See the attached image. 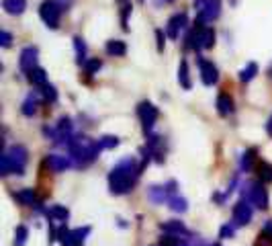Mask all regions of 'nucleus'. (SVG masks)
<instances>
[{
  "label": "nucleus",
  "instance_id": "1",
  "mask_svg": "<svg viewBox=\"0 0 272 246\" xmlns=\"http://www.w3.org/2000/svg\"><path fill=\"white\" fill-rule=\"evenodd\" d=\"M139 174H141V170L135 164V160L123 158L121 162L115 164V168L111 172H108V189H111L113 195H127L133 191Z\"/></svg>",
  "mask_w": 272,
  "mask_h": 246
},
{
  "label": "nucleus",
  "instance_id": "2",
  "mask_svg": "<svg viewBox=\"0 0 272 246\" xmlns=\"http://www.w3.org/2000/svg\"><path fill=\"white\" fill-rule=\"evenodd\" d=\"M100 150H102V148H100L98 139L94 142L92 137L82 135V133L74 135V137H72V142H70V146H68L70 158L74 160V164H76V166H88L90 162H94V160L98 158Z\"/></svg>",
  "mask_w": 272,
  "mask_h": 246
},
{
  "label": "nucleus",
  "instance_id": "3",
  "mask_svg": "<svg viewBox=\"0 0 272 246\" xmlns=\"http://www.w3.org/2000/svg\"><path fill=\"white\" fill-rule=\"evenodd\" d=\"M3 177L7 174H25V168H27V160H29V152L27 148L21 146V144H15L11 146L7 152H3Z\"/></svg>",
  "mask_w": 272,
  "mask_h": 246
},
{
  "label": "nucleus",
  "instance_id": "4",
  "mask_svg": "<svg viewBox=\"0 0 272 246\" xmlns=\"http://www.w3.org/2000/svg\"><path fill=\"white\" fill-rule=\"evenodd\" d=\"M242 199L250 201L258 209H268V191H266L264 183H260V181H252V183L244 185Z\"/></svg>",
  "mask_w": 272,
  "mask_h": 246
},
{
  "label": "nucleus",
  "instance_id": "5",
  "mask_svg": "<svg viewBox=\"0 0 272 246\" xmlns=\"http://www.w3.org/2000/svg\"><path fill=\"white\" fill-rule=\"evenodd\" d=\"M88 234H90L88 226L76 228V230H68L66 224H62L60 232H58V240L62 242V246H84V240H86Z\"/></svg>",
  "mask_w": 272,
  "mask_h": 246
},
{
  "label": "nucleus",
  "instance_id": "6",
  "mask_svg": "<svg viewBox=\"0 0 272 246\" xmlns=\"http://www.w3.org/2000/svg\"><path fill=\"white\" fill-rule=\"evenodd\" d=\"M39 17L41 21L49 27V29H58L60 27V17H62V9L56 0H43L39 7Z\"/></svg>",
  "mask_w": 272,
  "mask_h": 246
},
{
  "label": "nucleus",
  "instance_id": "7",
  "mask_svg": "<svg viewBox=\"0 0 272 246\" xmlns=\"http://www.w3.org/2000/svg\"><path fill=\"white\" fill-rule=\"evenodd\" d=\"M195 7H197V13L203 23H211L215 21L217 17L221 15V0H195Z\"/></svg>",
  "mask_w": 272,
  "mask_h": 246
},
{
  "label": "nucleus",
  "instance_id": "8",
  "mask_svg": "<svg viewBox=\"0 0 272 246\" xmlns=\"http://www.w3.org/2000/svg\"><path fill=\"white\" fill-rule=\"evenodd\" d=\"M137 115H139V121H141L143 131L149 135V133H151V127L156 125L158 115H160L158 107H156L153 103H149V101H141V103L137 105Z\"/></svg>",
  "mask_w": 272,
  "mask_h": 246
},
{
  "label": "nucleus",
  "instance_id": "9",
  "mask_svg": "<svg viewBox=\"0 0 272 246\" xmlns=\"http://www.w3.org/2000/svg\"><path fill=\"white\" fill-rule=\"evenodd\" d=\"M205 33H207V25L201 19H197L192 31L186 35L184 47L186 49H195V52H199V49H205Z\"/></svg>",
  "mask_w": 272,
  "mask_h": 246
},
{
  "label": "nucleus",
  "instance_id": "10",
  "mask_svg": "<svg viewBox=\"0 0 272 246\" xmlns=\"http://www.w3.org/2000/svg\"><path fill=\"white\" fill-rule=\"evenodd\" d=\"M37 60H39V49H37L35 45H29V47H25L23 52H21L19 68H21L25 74H29L31 70L39 68V66H37Z\"/></svg>",
  "mask_w": 272,
  "mask_h": 246
},
{
  "label": "nucleus",
  "instance_id": "11",
  "mask_svg": "<svg viewBox=\"0 0 272 246\" xmlns=\"http://www.w3.org/2000/svg\"><path fill=\"white\" fill-rule=\"evenodd\" d=\"M199 70H201V80L205 86H213L219 80V70H217V66L205 58H199Z\"/></svg>",
  "mask_w": 272,
  "mask_h": 246
},
{
  "label": "nucleus",
  "instance_id": "12",
  "mask_svg": "<svg viewBox=\"0 0 272 246\" xmlns=\"http://www.w3.org/2000/svg\"><path fill=\"white\" fill-rule=\"evenodd\" d=\"M252 222V203L242 199L234 205V226H248Z\"/></svg>",
  "mask_w": 272,
  "mask_h": 246
},
{
  "label": "nucleus",
  "instance_id": "13",
  "mask_svg": "<svg viewBox=\"0 0 272 246\" xmlns=\"http://www.w3.org/2000/svg\"><path fill=\"white\" fill-rule=\"evenodd\" d=\"M41 166H43V168H49L51 172H64V170H68V168L72 166V160H70V156L49 154V156H45V160H43Z\"/></svg>",
  "mask_w": 272,
  "mask_h": 246
},
{
  "label": "nucleus",
  "instance_id": "14",
  "mask_svg": "<svg viewBox=\"0 0 272 246\" xmlns=\"http://www.w3.org/2000/svg\"><path fill=\"white\" fill-rule=\"evenodd\" d=\"M186 25H188V15H186V13H178V15L170 17L168 27H166V35H168L170 39H178L180 33L186 29Z\"/></svg>",
  "mask_w": 272,
  "mask_h": 246
},
{
  "label": "nucleus",
  "instance_id": "15",
  "mask_svg": "<svg viewBox=\"0 0 272 246\" xmlns=\"http://www.w3.org/2000/svg\"><path fill=\"white\" fill-rule=\"evenodd\" d=\"M147 150L151 154V158L156 162H164V152H166V146H164V137H160V135H153L149 133L147 135Z\"/></svg>",
  "mask_w": 272,
  "mask_h": 246
},
{
  "label": "nucleus",
  "instance_id": "16",
  "mask_svg": "<svg viewBox=\"0 0 272 246\" xmlns=\"http://www.w3.org/2000/svg\"><path fill=\"white\" fill-rule=\"evenodd\" d=\"M256 164H258V150L256 148H248V150L242 154V158H240V168L244 172H250V170L256 168Z\"/></svg>",
  "mask_w": 272,
  "mask_h": 246
},
{
  "label": "nucleus",
  "instance_id": "17",
  "mask_svg": "<svg viewBox=\"0 0 272 246\" xmlns=\"http://www.w3.org/2000/svg\"><path fill=\"white\" fill-rule=\"evenodd\" d=\"M162 228V232L164 234H172V236H188V230H186V226L180 222V220H168V222H164L160 226Z\"/></svg>",
  "mask_w": 272,
  "mask_h": 246
},
{
  "label": "nucleus",
  "instance_id": "18",
  "mask_svg": "<svg viewBox=\"0 0 272 246\" xmlns=\"http://www.w3.org/2000/svg\"><path fill=\"white\" fill-rule=\"evenodd\" d=\"M147 195H149V201L153 205H162L164 201H168V191H166V185H151L147 189Z\"/></svg>",
  "mask_w": 272,
  "mask_h": 246
},
{
  "label": "nucleus",
  "instance_id": "19",
  "mask_svg": "<svg viewBox=\"0 0 272 246\" xmlns=\"http://www.w3.org/2000/svg\"><path fill=\"white\" fill-rule=\"evenodd\" d=\"M217 113L221 117H227L234 113V98L227 94V92H221L217 96Z\"/></svg>",
  "mask_w": 272,
  "mask_h": 246
},
{
  "label": "nucleus",
  "instance_id": "20",
  "mask_svg": "<svg viewBox=\"0 0 272 246\" xmlns=\"http://www.w3.org/2000/svg\"><path fill=\"white\" fill-rule=\"evenodd\" d=\"M256 174H258V181L260 183H272V164L270 162H264V160H258L256 164Z\"/></svg>",
  "mask_w": 272,
  "mask_h": 246
},
{
  "label": "nucleus",
  "instance_id": "21",
  "mask_svg": "<svg viewBox=\"0 0 272 246\" xmlns=\"http://www.w3.org/2000/svg\"><path fill=\"white\" fill-rule=\"evenodd\" d=\"M104 49H106V54H108V56L121 58V56H125V52H127V45H125V41L111 39V41H108V43L104 45Z\"/></svg>",
  "mask_w": 272,
  "mask_h": 246
},
{
  "label": "nucleus",
  "instance_id": "22",
  "mask_svg": "<svg viewBox=\"0 0 272 246\" xmlns=\"http://www.w3.org/2000/svg\"><path fill=\"white\" fill-rule=\"evenodd\" d=\"M15 199L21 203V205H37V197H35V191L33 189H21L19 193H15L13 195Z\"/></svg>",
  "mask_w": 272,
  "mask_h": 246
},
{
  "label": "nucleus",
  "instance_id": "23",
  "mask_svg": "<svg viewBox=\"0 0 272 246\" xmlns=\"http://www.w3.org/2000/svg\"><path fill=\"white\" fill-rule=\"evenodd\" d=\"M45 216H47L49 220H56V222L66 224V220L70 218V212H68L64 205H53V207H49V209L45 212Z\"/></svg>",
  "mask_w": 272,
  "mask_h": 246
},
{
  "label": "nucleus",
  "instance_id": "24",
  "mask_svg": "<svg viewBox=\"0 0 272 246\" xmlns=\"http://www.w3.org/2000/svg\"><path fill=\"white\" fill-rule=\"evenodd\" d=\"M3 7L9 15H23L27 9V3L25 0H3Z\"/></svg>",
  "mask_w": 272,
  "mask_h": 246
},
{
  "label": "nucleus",
  "instance_id": "25",
  "mask_svg": "<svg viewBox=\"0 0 272 246\" xmlns=\"http://www.w3.org/2000/svg\"><path fill=\"white\" fill-rule=\"evenodd\" d=\"M39 94H41L43 103H56L58 101V90H56V86H51L49 82L39 86Z\"/></svg>",
  "mask_w": 272,
  "mask_h": 246
},
{
  "label": "nucleus",
  "instance_id": "26",
  "mask_svg": "<svg viewBox=\"0 0 272 246\" xmlns=\"http://www.w3.org/2000/svg\"><path fill=\"white\" fill-rule=\"evenodd\" d=\"M74 49H76V62L80 64V66H84L86 62H88V58H86V43H84V39L82 37H74Z\"/></svg>",
  "mask_w": 272,
  "mask_h": 246
},
{
  "label": "nucleus",
  "instance_id": "27",
  "mask_svg": "<svg viewBox=\"0 0 272 246\" xmlns=\"http://www.w3.org/2000/svg\"><path fill=\"white\" fill-rule=\"evenodd\" d=\"M158 246H188V238H180V236L164 234V236L160 238Z\"/></svg>",
  "mask_w": 272,
  "mask_h": 246
},
{
  "label": "nucleus",
  "instance_id": "28",
  "mask_svg": "<svg viewBox=\"0 0 272 246\" xmlns=\"http://www.w3.org/2000/svg\"><path fill=\"white\" fill-rule=\"evenodd\" d=\"M27 78H29V82L33 84V86H43V84H47V72L43 70V68H35V70H31L29 74H27Z\"/></svg>",
  "mask_w": 272,
  "mask_h": 246
},
{
  "label": "nucleus",
  "instance_id": "29",
  "mask_svg": "<svg viewBox=\"0 0 272 246\" xmlns=\"http://www.w3.org/2000/svg\"><path fill=\"white\" fill-rule=\"evenodd\" d=\"M178 82L184 90H190L192 88V80H190V74H188V64L182 60L180 62V68H178Z\"/></svg>",
  "mask_w": 272,
  "mask_h": 246
},
{
  "label": "nucleus",
  "instance_id": "30",
  "mask_svg": "<svg viewBox=\"0 0 272 246\" xmlns=\"http://www.w3.org/2000/svg\"><path fill=\"white\" fill-rule=\"evenodd\" d=\"M168 203H170V209H172V212H178V214H182V212H186V209H188L186 199H184V197H180V195L170 197Z\"/></svg>",
  "mask_w": 272,
  "mask_h": 246
},
{
  "label": "nucleus",
  "instance_id": "31",
  "mask_svg": "<svg viewBox=\"0 0 272 246\" xmlns=\"http://www.w3.org/2000/svg\"><path fill=\"white\" fill-rule=\"evenodd\" d=\"M35 111H37V98H35V94H31V96H27L25 101H23L21 113L27 115V117H31V115H35Z\"/></svg>",
  "mask_w": 272,
  "mask_h": 246
},
{
  "label": "nucleus",
  "instance_id": "32",
  "mask_svg": "<svg viewBox=\"0 0 272 246\" xmlns=\"http://www.w3.org/2000/svg\"><path fill=\"white\" fill-rule=\"evenodd\" d=\"M256 74H258V64H256V62H250L244 70H240V80H242V82H250Z\"/></svg>",
  "mask_w": 272,
  "mask_h": 246
},
{
  "label": "nucleus",
  "instance_id": "33",
  "mask_svg": "<svg viewBox=\"0 0 272 246\" xmlns=\"http://www.w3.org/2000/svg\"><path fill=\"white\" fill-rule=\"evenodd\" d=\"M98 144H100L102 150H113V148L119 146V137H117V135H102V137L98 139Z\"/></svg>",
  "mask_w": 272,
  "mask_h": 246
},
{
  "label": "nucleus",
  "instance_id": "34",
  "mask_svg": "<svg viewBox=\"0 0 272 246\" xmlns=\"http://www.w3.org/2000/svg\"><path fill=\"white\" fill-rule=\"evenodd\" d=\"M82 68H84V72H86V74H96V72L102 68V62H100L98 58H90V60H88Z\"/></svg>",
  "mask_w": 272,
  "mask_h": 246
},
{
  "label": "nucleus",
  "instance_id": "35",
  "mask_svg": "<svg viewBox=\"0 0 272 246\" xmlns=\"http://www.w3.org/2000/svg\"><path fill=\"white\" fill-rule=\"evenodd\" d=\"M27 238H29V230L25 226H19L17 228V236H15V246H25Z\"/></svg>",
  "mask_w": 272,
  "mask_h": 246
},
{
  "label": "nucleus",
  "instance_id": "36",
  "mask_svg": "<svg viewBox=\"0 0 272 246\" xmlns=\"http://www.w3.org/2000/svg\"><path fill=\"white\" fill-rule=\"evenodd\" d=\"M129 15H131V5L127 3L125 7H123V11H121V27L127 31L129 29V25H127V21H129Z\"/></svg>",
  "mask_w": 272,
  "mask_h": 246
},
{
  "label": "nucleus",
  "instance_id": "37",
  "mask_svg": "<svg viewBox=\"0 0 272 246\" xmlns=\"http://www.w3.org/2000/svg\"><path fill=\"white\" fill-rule=\"evenodd\" d=\"M254 246H272V236L266 234V232H260L258 240L254 242Z\"/></svg>",
  "mask_w": 272,
  "mask_h": 246
},
{
  "label": "nucleus",
  "instance_id": "38",
  "mask_svg": "<svg viewBox=\"0 0 272 246\" xmlns=\"http://www.w3.org/2000/svg\"><path fill=\"white\" fill-rule=\"evenodd\" d=\"M156 41H158V49H160V52H164V47H166V33L156 29Z\"/></svg>",
  "mask_w": 272,
  "mask_h": 246
},
{
  "label": "nucleus",
  "instance_id": "39",
  "mask_svg": "<svg viewBox=\"0 0 272 246\" xmlns=\"http://www.w3.org/2000/svg\"><path fill=\"white\" fill-rule=\"evenodd\" d=\"M215 45V31L211 27H207V33H205V49H211Z\"/></svg>",
  "mask_w": 272,
  "mask_h": 246
},
{
  "label": "nucleus",
  "instance_id": "40",
  "mask_svg": "<svg viewBox=\"0 0 272 246\" xmlns=\"http://www.w3.org/2000/svg\"><path fill=\"white\" fill-rule=\"evenodd\" d=\"M234 232H236V226H234V224H225V226L219 230V238H223V240H225V238H231Z\"/></svg>",
  "mask_w": 272,
  "mask_h": 246
},
{
  "label": "nucleus",
  "instance_id": "41",
  "mask_svg": "<svg viewBox=\"0 0 272 246\" xmlns=\"http://www.w3.org/2000/svg\"><path fill=\"white\" fill-rule=\"evenodd\" d=\"M0 43H3V47H11L13 45V35L9 31H0Z\"/></svg>",
  "mask_w": 272,
  "mask_h": 246
},
{
  "label": "nucleus",
  "instance_id": "42",
  "mask_svg": "<svg viewBox=\"0 0 272 246\" xmlns=\"http://www.w3.org/2000/svg\"><path fill=\"white\" fill-rule=\"evenodd\" d=\"M56 3L60 5V9H62V11H68V9H70V5H72V0H56Z\"/></svg>",
  "mask_w": 272,
  "mask_h": 246
},
{
  "label": "nucleus",
  "instance_id": "43",
  "mask_svg": "<svg viewBox=\"0 0 272 246\" xmlns=\"http://www.w3.org/2000/svg\"><path fill=\"white\" fill-rule=\"evenodd\" d=\"M262 232H266V234H270L272 236V220H268L266 224H264V230Z\"/></svg>",
  "mask_w": 272,
  "mask_h": 246
},
{
  "label": "nucleus",
  "instance_id": "44",
  "mask_svg": "<svg viewBox=\"0 0 272 246\" xmlns=\"http://www.w3.org/2000/svg\"><path fill=\"white\" fill-rule=\"evenodd\" d=\"M266 131H268V135L272 137V115H270V119H268V123H266Z\"/></svg>",
  "mask_w": 272,
  "mask_h": 246
},
{
  "label": "nucleus",
  "instance_id": "45",
  "mask_svg": "<svg viewBox=\"0 0 272 246\" xmlns=\"http://www.w3.org/2000/svg\"><path fill=\"white\" fill-rule=\"evenodd\" d=\"M268 76L272 78V64H270V68H268Z\"/></svg>",
  "mask_w": 272,
  "mask_h": 246
},
{
  "label": "nucleus",
  "instance_id": "46",
  "mask_svg": "<svg viewBox=\"0 0 272 246\" xmlns=\"http://www.w3.org/2000/svg\"><path fill=\"white\" fill-rule=\"evenodd\" d=\"M209 246H221V244H209Z\"/></svg>",
  "mask_w": 272,
  "mask_h": 246
},
{
  "label": "nucleus",
  "instance_id": "47",
  "mask_svg": "<svg viewBox=\"0 0 272 246\" xmlns=\"http://www.w3.org/2000/svg\"><path fill=\"white\" fill-rule=\"evenodd\" d=\"M164 3H174V0H164Z\"/></svg>",
  "mask_w": 272,
  "mask_h": 246
},
{
  "label": "nucleus",
  "instance_id": "48",
  "mask_svg": "<svg viewBox=\"0 0 272 246\" xmlns=\"http://www.w3.org/2000/svg\"><path fill=\"white\" fill-rule=\"evenodd\" d=\"M119 3H125V0H119Z\"/></svg>",
  "mask_w": 272,
  "mask_h": 246
}]
</instances>
